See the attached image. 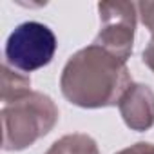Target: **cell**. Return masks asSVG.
<instances>
[{"label":"cell","mask_w":154,"mask_h":154,"mask_svg":"<svg viewBox=\"0 0 154 154\" xmlns=\"http://www.w3.org/2000/svg\"><path fill=\"white\" fill-rule=\"evenodd\" d=\"M143 62L154 71V31H152V38H150V44L147 45V49L143 51Z\"/></svg>","instance_id":"9c48e42d"},{"label":"cell","mask_w":154,"mask_h":154,"mask_svg":"<svg viewBox=\"0 0 154 154\" xmlns=\"http://www.w3.org/2000/svg\"><path fill=\"white\" fill-rule=\"evenodd\" d=\"M60 85L71 103L94 109L120 103L132 82L122 58L91 44L69 58Z\"/></svg>","instance_id":"6da1fadb"},{"label":"cell","mask_w":154,"mask_h":154,"mask_svg":"<svg viewBox=\"0 0 154 154\" xmlns=\"http://www.w3.org/2000/svg\"><path fill=\"white\" fill-rule=\"evenodd\" d=\"M138 8H140V11H141V20H143V24H145L150 31H154V2H141V4H138Z\"/></svg>","instance_id":"52a82bcc"},{"label":"cell","mask_w":154,"mask_h":154,"mask_svg":"<svg viewBox=\"0 0 154 154\" xmlns=\"http://www.w3.org/2000/svg\"><path fill=\"white\" fill-rule=\"evenodd\" d=\"M56 45V36L45 24L24 22L6 42V65L20 72H33L53 60Z\"/></svg>","instance_id":"3957f363"},{"label":"cell","mask_w":154,"mask_h":154,"mask_svg":"<svg viewBox=\"0 0 154 154\" xmlns=\"http://www.w3.org/2000/svg\"><path fill=\"white\" fill-rule=\"evenodd\" d=\"M45 154H98V147L87 134H67L54 141Z\"/></svg>","instance_id":"8992f818"},{"label":"cell","mask_w":154,"mask_h":154,"mask_svg":"<svg viewBox=\"0 0 154 154\" xmlns=\"http://www.w3.org/2000/svg\"><path fill=\"white\" fill-rule=\"evenodd\" d=\"M58 111L53 100L40 93L26 91L4 102V149L20 150L45 136L56 123Z\"/></svg>","instance_id":"7a4b0ae2"},{"label":"cell","mask_w":154,"mask_h":154,"mask_svg":"<svg viewBox=\"0 0 154 154\" xmlns=\"http://www.w3.org/2000/svg\"><path fill=\"white\" fill-rule=\"evenodd\" d=\"M125 123L134 131H147L154 125V93L141 84H132L120 100Z\"/></svg>","instance_id":"5b68a950"},{"label":"cell","mask_w":154,"mask_h":154,"mask_svg":"<svg viewBox=\"0 0 154 154\" xmlns=\"http://www.w3.org/2000/svg\"><path fill=\"white\" fill-rule=\"evenodd\" d=\"M102 27L94 40L96 45L103 47L111 54L127 62L132 51L136 13L134 4L129 2H103L98 6Z\"/></svg>","instance_id":"277c9868"},{"label":"cell","mask_w":154,"mask_h":154,"mask_svg":"<svg viewBox=\"0 0 154 154\" xmlns=\"http://www.w3.org/2000/svg\"><path fill=\"white\" fill-rule=\"evenodd\" d=\"M118 154H154V145L152 143H136L129 149L120 150Z\"/></svg>","instance_id":"ba28073f"}]
</instances>
